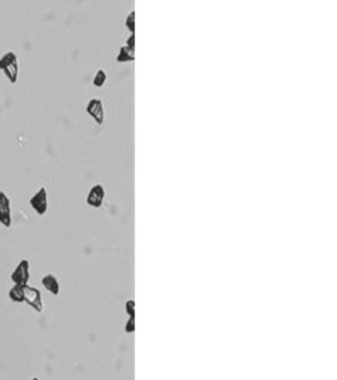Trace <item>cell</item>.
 <instances>
[{
    "label": "cell",
    "instance_id": "obj_1",
    "mask_svg": "<svg viewBox=\"0 0 337 380\" xmlns=\"http://www.w3.org/2000/svg\"><path fill=\"white\" fill-rule=\"evenodd\" d=\"M0 70L5 73V76L11 84H15L18 81L19 64H18V57L15 53H6L5 56L0 58Z\"/></svg>",
    "mask_w": 337,
    "mask_h": 380
},
{
    "label": "cell",
    "instance_id": "obj_2",
    "mask_svg": "<svg viewBox=\"0 0 337 380\" xmlns=\"http://www.w3.org/2000/svg\"><path fill=\"white\" fill-rule=\"evenodd\" d=\"M11 279H13L15 285L26 286L29 283V279H30V262L27 259L19 262L17 268L11 274Z\"/></svg>",
    "mask_w": 337,
    "mask_h": 380
},
{
    "label": "cell",
    "instance_id": "obj_3",
    "mask_svg": "<svg viewBox=\"0 0 337 380\" xmlns=\"http://www.w3.org/2000/svg\"><path fill=\"white\" fill-rule=\"evenodd\" d=\"M30 205L33 207L35 212L38 213V215H45V213L48 212V207H49V201H48V190L46 187H41V189L35 193L33 197L30 199Z\"/></svg>",
    "mask_w": 337,
    "mask_h": 380
},
{
    "label": "cell",
    "instance_id": "obj_4",
    "mask_svg": "<svg viewBox=\"0 0 337 380\" xmlns=\"http://www.w3.org/2000/svg\"><path fill=\"white\" fill-rule=\"evenodd\" d=\"M23 302H26L35 311L41 313L44 310V302H42V297H41L39 290L29 285L25 286V299H23Z\"/></svg>",
    "mask_w": 337,
    "mask_h": 380
},
{
    "label": "cell",
    "instance_id": "obj_5",
    "mask_svg": "<svg viewBox=\"0 0 337 380\" xmlns=\"http://www.w3.org/2000/svg\"><path fill=\"white\" fill-rule=\"evenodd\" d=\"M0 223L5 225L6 228H10L13 224L11 219V201L9 196L5 192H0Z\"/></svg>",
    "mask_w": 337,
    "mask_h": 380
},
{
    "label": "cell",
    "instance_id": "obj_6",
    "mask_svg": "<svg viewBox=\"0 0 337 380\" xmlns=\"http://www.w3.org/2000/svg\"><path fill=\"white\" fill-rule=\"evenodd\" d=\"M105 199V189L101 183H96L91 187L87 197V204L92 208H100L103 205V201Z\"/></svg>",
    "mask_w": 337,
    "mask_h": 380
},
{
    "label": "cell",
    "instance_id": "obj_7",
    "mask_svg": "<svg viewBox=\"0 0 337 380\" xmlns=\"http://www.w3.org/2000/svg\"><path fill=\"white\" fill-rule=\"evenodd\" d=\"M87 112L91 115L97 124H103L105 120V112H104L103 103L99 99H91L87 104Z\"/></svg>",
    "mask_w": 337,
    "mask_h": 380
},
{
    "label": "cell",
    "instance_id": "obj_8",
    "mask_svg": "<svg viewBox=\"0 0 337 380\" xmlns=\"http://www.w3.org/2000/svg\"><path fill=\"white\" fill-rule=\"evenodd\" d=\"M42 285L49 293H52L53 295H58L60 294V283H58V279H57L54 275L52 274H48L42 278Z\"/></svg>",
    "mask_w": 337,
    "mask_h": 380
},
{
    "label": "cell",
    "instance_id": "obj_9",
    "mask_svg": "<svg viewBox=\"0 0 337 380\" xmlns=\"http://www.w3.org/2000/svg\"><path fill=\"white\" fill-rule=\"evenodd\" d=\"M135 60V49H130L127 46H121L119 50V54L116 57V61L119 64H124V62H131Z\"/></svg>",
    "mask_w": 337,
    "mask_h": 380
},
{
    "label": "cell",
    "instance_id": "obj_10",
    "mask_svg": "<svg viewBox=\"0 0 337 380\" xmlns=\"http://www.w3.org/2000/svg\"><path fill=\"white\" fill-rule=\"evenodd\" d=\"M9 297L10 299L15 303L23 302V299H25V286L14 285L13 287L10 289Z\"/></svg>",
    "mask_w": 337,
    "mask_h": 380
},
{
    "label": "cell",
    "instance_id": "obj_11",
    "mask_svg": "<svg viewBox=\"0 0 337 380\" xmlns=\"http://www.w3.org/2000/svg\"><path fill=\"white\" fill-rule=\"evenodd\" d=\"M105 82H107V72L103 69H99L97 73H96L95 78H93V85L101 88L105 85Z\"/></svg>",
    "mask_w": 337,
    "mask_h": 380
},
{
    "label": "cell",
    "instance_id": "obj_12",
    "mask_svg": "<svg viewBox=\"0 0 337 380\" xmlns=\"http://www.w3.org/2000/svg\"><path fill=\"white\" fill-rule=\"evenodd\" d=\"M125 27L131 31V34H135V11H131L125 18Z\"/></svg>",
    "mask_w": 337,
    "mask_h": 380
},
{
    "label": "cell",
    "instance_id": "obj_13",
    "mask_svg": "<svg viewBox=\"0 0 337 380\" xmlns=\"http://www.w3.org/2000/svg\"><path fill=\"white\" fill-rule=\"evenodd\" d=\"M125 311L130 317H135V301L134 299H130L125 302Z\"/></svg>",
    "mask_w": 337,
    "mask_h": 380
},
{
    "label": "cell",
    "instance_id": "obj_14",
    "mask_svg": "<svg viewBox=\"0 0 337 380\" xmlns=\"http://www.w3.org/2000/svg\"><path fill=\"white\" fill-rule=\"evenodd\" d=\"M125 332L134 333L135 332V317H130L127 322H125Z\"/></svg>",
    "mask_w": 337,
    "mask_h": 380
},
{
    "label": "cell",
    "instance_id": "obj_15",
    "mask_svg": "<svg viewBox=\"0 0 337 380\" xmlns=\"http://www.w3.org/2000/svg\"><path fill=\"white\" fill-rule=\"evenodd\" d=\"M125 46H127V48H130V49H135V34H131L130 37H128Z\"/></svg>",
    "mask_w": 337,
    "mask_h": 380
},
{
    "label": "cell",
    "instance_id": "obj_16",
    "mask_svg": "<svg viewBox=\"0 0 337 380\" xmlns=\"http://www.w3.org/2000/svg\"><path fill=\"white\" fill-rule=\"evenodd\" d=\"M30 380H39V379L38 377H33V379H30Z\"/></svg>",
    "mask_w": 337,
    "mask_h": 380
}]
</instances>
